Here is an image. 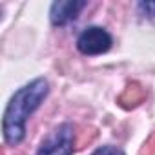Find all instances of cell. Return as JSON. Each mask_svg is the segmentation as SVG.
Segmentation results:
<instances>
[{"label":"cell","mask_w":155,"mask_h":155,"mask_svg":"<svg viewBox=\"0 0 155 155\" xmlns=\"http://www.w3.org/2000/svg\"><path fill=\"white\" fill-rule=\"evenodd\" d=\"M49 93V84L46 79H35L29 84L22 86L15 95L9 99L4 119H2V131L4 140L9 146H18L26 137V122L28 119L38 110L44 99Z\"/></svg>","instance_id":"cell-1"},{"label":"cell","mask_w":155,"mask_h":155,"mask_svg":"<svg viewBox=\"0 0 155 155\" xmlns=\"http://www.w3.org/2000/svg\"><path fill=\"white\" fill-rule=\"evenodd\" d=\"M75 131L69 122L57 126L38 146L37 155H73Z\"/></svg>","instance_id":"cell-2"},{"label":"cell","mask_w":155,"mask_h":155,"mask_svg":"<svg viewBox=\"0 0 155 155\" xmlns=\"http://www.w3.org/2000/svg\"><path fill=\"white\" fill-rule=\"evenodd\" d=\"M113 46V38L111 35L101 28V26H90L86 28L79 38H77V49H79L82 55H102L106 51H110Z\"/></svg>","instance_id":"cell-3"},{"label":"cell","mask_w":155,"mask_h":155,"mask_svg":"<svg viewBox=\"0 0 155 155\" xmlns=\"http://www.w3.org/2000/svg\"><path fill=\"white\" fill-rule=\"evenodd\" d=\"M88 6L86 0H58L51 4L49 20L53 26H66L79 18L81 11Z\"/></svg>","instance_id":"cell-4"},{"label":"cell","mask_w":155,"mask_h":155,"mask_svg":"<svg viewBox=\"0 0 155 155\" xmlns=\"http://www.w3.org/2000/svg\"><path fill=\"white\" fill-rule=\"evenodd\" d=\"M139 8V13L150 20H155V2L153 0H148V2H139L137 4Z\"/></svg>","instance_id":"cell-5"},{"label":"cell","mask_w":155,"mask_h":155,"mask_svg":"<svg viewBox=\"0 0 155 155\" xmlns=\"http://www.w3.org/2000/svg\"><path fill=\"white\" fill-rule=\"evenodd\" d=\"M91 155H126V153L120 148H117V146H101Z\"/></svg>","instance_id":"cell-6"}]
</instances>
